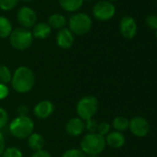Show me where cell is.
Returning a JSON list of instances; mask_svg holds the SVG:
<instances>
[{
    "label": "cell",
    "instance_id": "6da1fadb",
    "mask_svg": "<svg viewBox=\"0 0 157 157\" xmlns=\"http://www.w3.org/2000/svg\"><path fill=\"white\" fill-rule=\"evenodd\" d=\"M12 88L20 94L30 92L35 83V76L33 70L25 66L19 67L11 78Z\"/></svg>",
    "mask_w": 157,
    "mask_h": 157
},
{
    "label": "cell",
    "instance_id": "7a4b0ae2",
    "mask_svg": "<svg viewBox=\"0 0 157 157\" xmlns=\"http://www.w3.org/2000/svg\"><path fill=\"white\" fill-rule=\"evenodd\" d=\"M105 139L97 132L86 134L81 141V150L87 155L94 156L100 154L105 148Z\"/></svg>",
    "mask_w": 157,
    "mask_h": 157
},
{
    "label": "cell",
    "instance_id": "3957f363",
    "mask_svg": "<svg viewBox=\"0 0 157 157\" xmlns=\"http://www.w3.org/2000/svg\"><path fill=\"white\" fill-rule=\"evenodd\" d=\"M34 128L33 121L28 116H19L10 124V131L12 136L18 139L29 137Z\"/></svg>",
    "mask_w": 157,
    "mask_h": 157
},
{
    "label": "cell",
    "instance_id": "277c9868",
    "mask_svg": "<svg viewBox=\"0 0 157 157\" xmlns=\"http://www.w3.org/2000/svg\"><path fill=\"white\" fill-rule=\"evenodd\" d=\"M93 21L90 16L86 13H76L68 20V29L76 35H84L92 29Z\"/></svg>",
    "mask_w": 157,
    "mask_h": 157
},
{
    "label": "cell",
    "instance_id": "5b68a950",
    "mask_svg": "<svg viewBox=\"0 0 157 157\" xmlns=\"http://www.w3.org/2000/svg\"><path fill=\"white\" fill-rule=\"evenodd\" d=\"M99 107V102L96 97L93 95H87L82 97L78 102L76 106L77 114L83 121L93 118L96 114Z\"/></svg>",
    "mask_w": 157,
    "mask_h": 157
},
{
    "label": "cell",
    "instance_id": "8992f818",
    "mask_svg": "<svg viewBox=\"0 0 157 157\" xmlns=\"http://www.w3.org/2000/svg\"><path fill=\"white\" fill-rule=\"evenodd\" d=\"M33 33L30 30L20 27L12 31L10 35V42L13 48L23 51L28 49L33 44Z\"/></svg>",
    "mask_w": 157,
    "mask_h": 157
},
{
    "label": "cell",
    "instance_id": "52a82bcc",
    "mask_svg": "<svg viewBox=\"0 0 157 157\" xmlns=\"http://www.w3.org/2000/svg\"><path fill=\"white\" fill-rule=\"evenodd\" d=\"M93 14L96 20L100 21H106L115 16L116 7L108 0H101L94 6Z\"/></svg>",
    "mask_w": 157,
    "mask_h": 157
},
{
    "label": "cell",
    "instance_id": "ba28073f",
    "mask_svg": "<svg viewBox=\"0 0 157 157\" xmlns=\"http://www.w3.org/2000/svg\"><path fill=\"white\" fill-rule=\"evenodd\" d=\"M128 129L135 137L143 138L150 131V124L145 117L137 116L129 120Z\"/></svg>",
    "mask_w": 157,
    "mask_h": 157
},
{
    "label": "cell",
    "instance_id": "9c48e42d",
    "mask_svg": "<svg viewBox=\"0 0 157 157\" xmlns=\"http://www.w3.org/2000/svg\"><path fill=\"white\" fill-rule=\"evenodd\" d=\"M17 20L22 28L29 30L30 28H33L36 24L37 14L33 9L29 7H22L17 12Z\"/></svg>",
    "mask_w": 157,
    "mask_h": 157
},
{
    "label": "cell",
    "instance_id": "30bf717a",
    "mask_svg": "<svg viewBox=\"0 0 157 157\" xmlns=\"http://www.w3.org/2000/svg\"><path fill=\"white\" fill-rule=\"evenodd\" d=\"M119 31L126 39H133L138 32V26L135 20L130 16H124L119 22Z\"/></svg>",
    "mask_w": 157,
    "mask_h": 157
},
{
    "label": "cell",
    "instance_id": "8fae6325",
    "mask_svg": "<svg viewBox=\"0 0 157 157\" xmlns=\"http://www.w3.org/2000/svg\"><path fill=\"white\" fill-rule=\"evenodd\" d=\"M85 129V123L80 117H72L66 124V131L71 137L80 136Z\"/></svg>",
    "mask_w": 157,
    "mask_h": 157
},
{
    "label": "cell",
    "instance_id": "7c38bea8",
    "mask_svg": "<svg viewBox=\"0 0 157 157\" xmlns=\"http://www.w3.org/2000/svg\"><path fill=\"white\" fill-rule=\"evenodd\" d=\"M56 44L60 48L68 49L74 44V34L67 28H63L59 30L56 34Z\"/></svg>",
    "mask_w": 157,
    "mask_h": 157
},
{
    "label": "cell",
    "instance_id": "4fadbf2b",
    "mask_svg": "<svg viewBox=\"0 0 157 157\" xmlns=\"http://www.w3.org/2000/svg\"><path fill=\"white\" fill-rule=\"evenodd\" d=\"M33 112H34L35 117H37L38 118L45 119L53 114L54 105L48 100L41 101L34 106Z\"/></svg>",
    "mask_w": 157,
    "mask_h": 157
},
{
    "label": "cell",
    "instance_id": "5bb4252c",
    "mask_svg": "<svg viewBox=\"0 0 157 157\" xmlns=\"http://www.w3.org/2000/svg\"><path fill=\"white\" fill-rule=\"evenodd\" d=\"M105 143L110 146L111 148L114 149H119L121 148L125 142H126V138L123 135L122 132L118 131H111L105 136Z\"/></svg>",
    "mask_w": 157,
    "mask_h": 157
},
{
    "label": "cell",
    "instance_id": "9a60e30c",
    "mask_svg": "<svg viewBox=\"0 0 157 157\" xmlns=\"http://www.w3.org/2000/svg\"><path fill=\"white\" fill-rule=\"evenodd\" d=\"M51 33H52V28L49 26L48 23L39 22L33 26L32 33H33V37L40 39V40H44V39H46L47 37H49Z\"/></svg>",
    "mask_w": 157,
    "mask_h": 157
},
{
    "label": "cell",
    "instance_id": "2e32d148",
    "mask_svg": "<svg viewBox=\"0 0 157 157\" xmlns=\"http://www.w3.org/2000/svg\"><path fill=\"white\" fill-rule=\"evenodd\" d=\"M28 144H29V147L33 151H41L44 149V147L45 145V140L39 133H32L29 136Z\"/></svg>",
    "mask_w": 157,
    "mask_h": 157
},
{
    "label": "cell",
    "instance_id": "e0dca14e",
    "mask_svg": "<svg viewBox=\"0 0 157 157\" xmlns=\"http://www.w3.org/2000/svg\"><path fill=\"white\" fill-rule=\"evenodd\" d=\"M60 7L67 12L78 11L83 4V0H58Z\"/></svg>",
    "mask_w": 157,
    "mask_h": 157
},
{
    "label": "cell",
    "instance_id": "ac0fdd59",
    "mask_svg": "<svg viewBox=\"0 0 157 157\" xmlns=\"http://www.w3.org/2000/svg\"><path fill=\"white\" fill-rule=\"evenodd\" d=\"M48 24L52 29L61 30L67 25V19L64 15L60 13L52 14L48 19Z\"/></svg>",
    "mask_w": 157,
    "mask_h": 157
},
{
    "label": "cell",
    "instance_id": "d6986e66",
    "mask_svg": "<svg viewBox=\"0 0 157 157\" xmlns=\"http://www.w3.org/2000/svg\"><path fill=\"white\" fill-rule=\"evenodd\" d=\"M13 29L10 21L5 17L0 16V38H8L11 34Z\"/></svg>",
    "mask_w": 157,
    "mask_h": 157
},
{
    "label": "cell",
    "instance_id": "ffe728a7",
    "mask_svg": "<svg viewBox=\"0 0 157 157\" xmlns=\"http://www.w3.org/2000/svg\"><path fill=\"white\" fill-rule=\"evenodd\" d=\"M129 125V119L126 117H116L112 121V127L115 128L116 131L123 132L127 129H128Z\"/></svg>",
    "mask_w": 157,
    "mask_h": 157
},
{
    "label": "cell",
    "instance_id": "44dd1931",
    "mask_svg": "<svg viewBox=\"0 0 157 157\" xmlns=\"http://www.w3.org/2000/svg\"><path fill=\"white\" fill-rule=\"evenodd\" d=\"M12 74L7 66H0V83L8 84L11 82Z\"/></svg>",
    "mask_w": 157,
    "mask_h": 157
},
{
    "label": "cell",
    "instance_id": "7402d4cb",
    "mask_svg": "<svg viewBox=\"0 0 157 157\" xmlns=\"http://www.w3.org/2000/svg\"><path fill=\"white\" fill-rule=\"evenodd\" d=\"M20 0H0V10L4 11L12 10L16 8Z\"/></svg>",
    "mask_w": 157,
    "mask_h": 157
},
{
    "label": "cell",
    "instance_id": "603a6c76",
    "mask_svg": "<svg viewBox=\"0 0 157 157\" xmlns=\"http://www.w3.org/2000/svg\"><path fill=\"white\" fill-rule=\"evenodd\" d=\"M2 157H23L21 151L17 147H9L5 149Z\"/></svg>",
    "mask_w": 157,
    "mask_h": 157
},
{
    "label": "cell",
    "instance_id": "cb8c5ba5",
    "mask_svg": "<svg viewBox=\"0 0 157 157\" xmlns=\"http://www.w3.org/2000/svg\"><path fill=\"white\" fill-rule=\"evenodd\" d=\"M62 157H87L81 149H69L66 151Z\"/></svg>",
    "mask_w": 157,
    "mask_h": 157
},
{
    "label": "cell",
    "instance_id": "d4e9b609",
    "mask_svg": "<svg viewBox=\"0 0 157 157\" xmlns=\"http://www.w3.org/2000/svg\"><path fill=\"white\" fill-rule=\"evenodd\" d=\"M9 123V114L8 112L2 108L0 107V129L4 128Z\"/></svg>",
    "mask_w": 157,
    "mask_h": 157
},
{
    "label": "cell",
    "instance_id": "484cf974",
    "mask_svg": "<svg viewBox=\"0 0 157 157\" xmlns=\"http://www.w3.org/2000/svg\"><path fill=\"white\" fill-rule=\"evenodd\" d=\"M97 133L102 136H106L110 132V125L107 122H102L97 126Z\"/></svg>",
    "mask_w": 157,
    "mask_h": 157
},
{
    "label": "cell",
    "instance_id": "4316f807",
    "mask_svg": "<svg viewBox=\"0 0 157 157\" xmlns=\"http://www.w3.org/2000/svg\"><path fill=\"white\" fill-rule=\"evenodd\" d=\"M145 22H146L147 26L150 29H152V30H156L157 29V16L156 15H154V14L149 15L146 18Z\"/></svg>",
    "mask_w": 157,
    "mask_h": 157
},
{
    "label": "cell",
    "instance_id": "83f0119b",
    "mask_svg": "<svg viewBox=\"0 0 157 157\" xmlns=\"http://www.w3.org/2000/svg\"><path fill=\"white\" fill-rule=\"evenodd\" d=\"M97 123L95 120H94L93 118L91 119H88L86 120V123H85V128L89 131V133H93V132H95L97 130Z\"/></svg>",
    "mask_w": 157,
    "mask_h": 157
},
{
    "label": "cell",
    "instance_id": "f1b7e54d",
    "mask_svg": "<svg viewBox=\"0 0 157 157\" xmlns=\"http://www.w3.org/2000/svg\"><path fill=\"white\" fill-rule=\"evenodd\" d=\"M10 90L6 84L0 83V100H4L9 95Z\"/></svg>",
    "mask_w": 157,
    "mask_h": 157
},
{
    "label": "cell",
    "instance_id": "f546056e",
    "mask_svg": "<svg viewBox=\"0 0 157 157\" xmlns=\"http://www.w3.org/2000/svg\"><path fill=\"white\" fill-rule=\"evenodd\" d=\"M32 157H52L51 154L47 151H44V150H41V151H35Z\"/></svg>",
    "mask_w": 157,
    "mask_h": 157
},
{
    "label": "cell",
    "instance_id": "4dcf8cb0",
    "mask_svg": "<svg viewBox=\"0 0 157 157\" xmlns=\"http://www.w3.org/2000/svg\"><path fill=\"white\" fill-rule=\"evenodd\" d=\"M18 113H19V116H27L28 107L25 105H21L18 107Z\"/></svg>",
    "mask_w": 157,
    "mask_h": 157
},
{
    "label": "cell",
    "instance_id": "1f68e13d",
    "mask_svg": "<svg viewBox=\"0 0 157 157\" xmlns=\"http://www.w3.org/2000/svg\"><path fill=\"white\" fill-rule=\"evenodd\" d=\"M5 145H6V143H5V138H4L3 134L0 132V156L2 155V153L5 151Z\"/></svg>",
    "mask_w": 157,
    "mask_h": 157
},
{
    "label": "cell",
    "instance_id": "d6a6232c",
    "mask_svg": "<svg viewBox=\"0 0 157 157\" xmlns=\"http://www.w3.org/2000/svg\"><path fill=\"white\" fill-rule=\"evenodd\" d=\"M21 1H23V2H25V3H29V2H32L33 0H21Z\"/></svg>",
    "mask_w": 157,
    "mask_h": 157
},
{
    "label": "cell",
    "instance_id": "836d02e7",
    "mask_svg": "<svg viewBox=\"0 0 157 157\" xmlns=\"http://www.w3.org/2000/svg\"><path fill=\"white\" fill-rule=\"evenodd\" d=\"M83 1H87V2H92L94 0H83Z\"/></svg>",
    "mask_w": 157,
    "mask_h": 157
},
{
    "label": "cell",
    "instance_id": "e575fe53",
    "mask_svg": "<svg viewBox=\"0 0 157 157\" xmlns=\"http://www.w3.org/2000/svg\"><path fill=\"white\" fill-rule=\"evenodd\" d=\"M155 36H156V39H157V29L155 30Z\"/></svg>",
    "mask_w": 157,
    "mask_h": 157
},
{
    "label": "cell",
    "instance_id": "d590c367",
    "mask_svg": "<svg viewBox=\"0 0 157 157\" xmlns=\"http://www.w3.org/2000/svg\"><path fill=\"white\" fill-rule=\"evenodd\" d=\"M108 1H110V2H113V1H117V0H108Z\"/></svg>",
    "mask_w": 157,
    "mask_h": 157
},
{
    "label": "cell",
    "instance_id": "8d00e7d4",
    "mask_svg": "<svg viewBox=\"0 0 157 157\" xmlns=\"http://www.w3.org/2000/svg\"><path fill=\"white\" fill-rule=\"evenodd\" d=\"M90 157H98L97 155H94V156H90Z\"/></svg>",
    "mask_w": 157,
    "mask_h": 157
}]
</instances>
